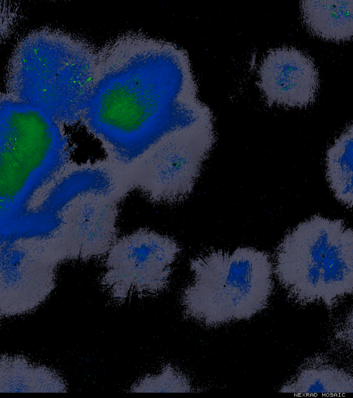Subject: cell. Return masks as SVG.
<instances>
[{
	"instance_id": "9a60e30c",
	"label": "cell",
	"mask_w": 353,
	"mask_h": 398,
	"mask_svg": "<svg viewBox=\"0 0 353 398\" xmlns=\"http://www.w3.org/2000/svg\"><path fill=\"white\" fill-rule=\"evenodd\" d=\"M133 392H189L194 391L189 379L170 364L155 375H147L134 383Z\"/></svg>"
},
{
	"instance_id": "3957f363",
	"label": "cell",
	"mask_w": 353,
	"mask_h": 398,
	"mask_svg": "<svg viewBox=\"0 0 353 398\" xmlns=\"http://www.w3.org/2000/svg\"><path fill=\"white\" fill-rule=\"evenodd\" d=\"M97 73L92 50L65 33L39 30L17 44L8 66L11 97L34 106L59 124L83 115Z\"/></svg>"
},
{
	"instance_id": "7c38bea8",
	"label": "cell",
	"mask_w": 353,
	"mask_h": 398,
	"mask_svg": "<svg viewBox=\"0 0 353 398\" xmlns=\"http://www.w3.org/2000/svg\"><path fill=\"white\" fill-rule=\"evenodd\" d=\"M303 19L314 34L335 41L353 37V1H302Z\"/></svg>"
},
{
	"instance_id": "2e32d148",
	"label": "cell",
	"mask_w": 353,
	"mask_h": 398,
	"mask_svg": "<svg viewBox=\"0 0 353 398\" xmlns=\"http://www.w3.org/2000/svg\"><path fill=\"white\" fill-rule=\"evenodd\" d=\"M346 335L347 339L353 346V308L347 318L346 325Z\"/></svg>"
},
{
	"instance_id": "8992f818",
	"label": "cell",
	"mask_w": 353,
	"mask_h": 398,
	"mask_svg": "<svg viewBox=\"0 0 353 398\" xmlns=\"http://www.w3.org/2000/svg\"><path fill=\"white\" fill-rule=\"evenodd\" d=\"M214 142L213 116L172 131L141 157L140 189L155 203L183 201L193 190Z\"/></svg>"
},
{
	"instance_id": "ba28073f",
	"label": "cell",
	"mask_w": 353,
	"mask_h": 398,
	"mask_svg": "<svg viewBox=\"0 0 353 398\" xmlns=\"http://www.w3.org/2000/svg\"><path fill=\"white\" fill-rule=\"evenodd\" d=\"M257 86L269 105L304 106L311 104L319 86L313 59L291 46L270 50L257 70Z\"/></svg>"
},
{
	"instance_id": "6da1fadb",
	"label": "cell",
	"mask_w": 353,
	"mask_h": 398,
	"mask_svg": "<svg viewBox=\"0 0 353 398\" xmlns=\"http://www.w3.org/2000/svg\"><path fill=\"white\" fill-rule=\"evenodd\" d=\"M212 116L186 52L141 37L97 69L82 119L119 161L130 163L172 131Z\"/></svg>"
},
{
	"instance_id": "9c48e42d",
	"label": "cell",
	"mask_w": 353,
	"mask_h": 398,
	"mask_svg": "<svg viewBox=\"0 0 353 398\" xmlns=\"http://www.w3.org/2000/svg\"><path fill=\"white\" fill-rule=\"evenodd\" d=\"M101 197L88 196L77 200L63 212L68 226L58 240L65 260H89L108 252L115 241L112 213Z\"/></svg>"
},
{
	"instance_id": "5bb4252c",
	"label": "cell",
	"mask_w": 353,
	"mask_h": 398,
	"mask_svg": "<svg viewBox=\"0 0 353 398\" xmlns=\"http://www.w3.org/2000/svg\"><path fill=\"white\" fill-rule=\"evenodd\" d=\"M279 391L296 395L353 393V376L331 366H310L301 370Z\"/></svg>"
},
{
	"instance_id": "52a82bcc",
	"label": "cell",
	"mask_w": 353,
	"mask_h": 398,
	"mask_svg": "<svg viewBox=\"0 0 353 398\" xmlns=\"http://www.w3.org/2000/svg\"><path fill=\"white\" fill-rule=\"evenodd\" d=\"M180 252L172 238L141 229L115 240L107 252L100 283L112 301L156 295L169 285Z\"/></svg>"
},
{
	"instance_id": "5b68a950",
	"label": "cell",
	"mask_w": 353,
	"mask_h": 398,
	"mask_svg": "<svg viewBox=\"0 0 353 398\" xmlns=\"http://www.w3.org/2000/svg\"><path fill=\"white\" fill-rule=\"evenodd\" d=\"M194 278L181 304L189 318L208 327L249 319L266 307L273 266L265 252L241 247L210 251L190 262Z\"/></svg>"
},
{
	"instance_id": "4fadbf2b",
	"label": "cell",
	"mask_w": 353,
	"mask_h": 398,
	"mask_svg": "<svg viewBox=\"0 0 353 398\" xmlns=\"http://www.w3.org/2000/svg\"><path fill=\"white\" fill-rule=\"evenodd\" d=\"M326 177L336 198L353 207V123L327 149Z\"/></svg>"
},
{
	"instance_id": "30bf717a",
	"label": "cell",
	"mask_w": 353,
	"mask_h": 398,
	"mask_svg": "<svg viewBox=\"0 0 353 398\" xmlns=\"http://www.w3.org/2000/svg\"><path fill=\"white\" fill-rule=\"evenodd\" d=\"M111 188V179L103 171H77L57 182L36 209L61 227L62 215L71 204L84 197L105 196Z\"/></svg>"
},
{
	"instance_id": "8fae6325",
	"label": "cell",
	"mask_w": 353,
	"mask_h": 398,
	"mask_svg": "<svg viewBox=\"0 0 353 398\" xmlns=\"http://www.w3.org/2000/svg\"><path fill=\"white\" fill-rule=\"evenodd\" d=\"M63 379L53 370L21 355L1 354L0 392H65Z\"/></svg>"
},
{
	"instance_id": "7a4b0ae2",
	"label": "cell",
	"mask_w": 353,
	"mask_h": 398,
	"mask_svg": "<svg viewBox=\"0 0 353 398\" xmlns=\"http://www.w3.org/2000/svg\"><path fill=\"white\" fill-rule=\"evenodd\" d=\"M0 122L1 240L41 238L50 227L32 202L66 164V139L51 116L11 97Z\"/></svg>"
},
{
	"instance_id": "277c9868",
	"label": "cell",
	"mask_w": 353,
	"mask_h": 398,
	"mask_svg": "<svg viewBox=\"0 0 353 398\" xmlns=\"http://www.w3.org/2000/svg\"><path fill=\"white\" fill-rule=\"evenodd\" d=\"M274 271L296 302L332 307L353 293V228L321 216L301 222L278 246Z\"/></svg>"
}]
</instances>
